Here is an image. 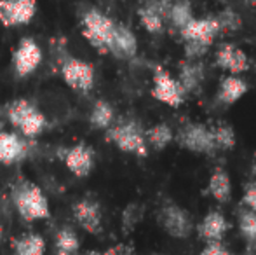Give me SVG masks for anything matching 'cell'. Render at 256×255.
I'll list each match as a JSON object with an SVG mask.
<instances>
[{
	"mask_svg": "<svg viewBox=\"0 0 256 255\" xmlns=\"http://www.w3.org/2000/svg\"><path fill=\"white\" fill-rule=\"evenodd\" d=\"M202 255H230V252L220 241H211L202 250Z\"/></svg>",
	"mask_w": 256,
	"mask_h": 255,
	"instance_id": "d6a6232c",
	"label": "cell"
},
{
	"mask_svg": "<svg viewBox=\"0 0 256 255\" xmlns=\"http://www.w3.org/2000/svg\"><path fill=\"white\" fill-rule=\"evenodd\" d=\"M74 218L86 232L89 234H100L103 229L102 220V206L92 197H82L74 204Z\"/></svg>",
	"mask_w": 256,
	"mask_h": 255,
	"instance_id": "4fadbf2b",
	"label": "cell"
},
{
	"mask_svg": "<svg viewBox=\"0 0 256 255\" xmlns=\"http://www.w3.org/2000/svg\"><path fill=\"white\" fill-rule=\"evenodd\" d=\"M42 63V49L32 37H23L12 53V70L18 79L30 77Z\"/></svg>",
	"mask_w": 256,
	"mask_h": 255,
	"instance_id": "8992f818",
	"label": "cell"
},
{
	"mask_svg": "<svg viewBox=\"0 0 256 255\" xmlns=\"http://www.w3.org/2000/svg\"><path fill=\"white\" fill-rule=\"evenodd\" d=\"M168 18L172 23V27L182 30L192 21V7H190L188 2H176L174 6L169 7Z\"/></svg>",
	"mask_w": 256,
	"mask_h": 255,
	"instance_id": "d4e9b609",
	"label": "cell"
},
{
	"mask_svg": "<svg viewBox=\"0 0 256 255\" xmlns=\"http://www.w3.org/2000/svg\"><path fill=\"white\" fill-rule=\"evenodd\" d=\"M216 65L223 70L232 72V74H240L250 67V62H248V56L239 48L232 44H225L220 48L218 55H216Z\"/></svg>",
	"mask_w": 256,
	"mask_h": 255,
	"instance_id": "2e32d148",
	"label": "cell"
},
{
	"mask_svg": "<svg viewBox=\"0 0 256 255\" xmlns=\"http://www.w3.org/2000/svg\"><path fill=\"white\" fill-rule=\"evenodd\" d=\"M143 213H145V208H143L142 204H138V203L128 204V206L124 208V211H122V218H120L122 231H124L126 234L131 232L132 229L142 222Z\"/></svg>",
	"mask_w": 256,
	"mask_h": 255,
	"instance_id": "484cf974",
	"label": "cell"
},
{
	"mask_svg": "<svg viewBox=\"0 0 256 255\" xmlns=\"http://www.w3.org/2000/svg\"><path fill=\"white\" fill-rule=\"evenodd\" d=\"M204 79V68L200 63H196V62H186L182 63L180 67V84H182L183 91L185 93H196L199 91L200 88V82Z\"/></svg>",
	"mask_w": 256,
	"mask_h": 255,
	"instance_id": "ac0fdd59",
	"label": "cell"
},
{
	"mask_svg": "<svg viewBox=\"0 0 256 255\" xmlns=\"http://www.w3.org/2000/svg\"><path fill=\"white\" fill-rule=\"evenodd\" d=\"M178 140H180V145L192 150V152L214 154L216 150V143L212 140L211 129H208L202 124H186L180 131Z\"/></svg>",
	"mask_w": 256,
	"mask_h": 255,
	"instance_id": "7c38bea8",
	"label": "cell"
},
{
	"mask_svg": "<svg viewBox=\"0 0 256 255\" xmlns=\"http://www.w3.org/2000/svg\"><path fill=\"white\" fill-rule=\"evenodd\" d=\"M242 201H244V204H248V206L251 208V210L256 211V182H251V184H248Z\"/></svg>",
	"mask_w": 256,
	"mask_h": 255,
	"instance_id": "1f68e13d",
	"label": "cell"
},
{
	"mask_svg": "<svg viewBox=\"0 0 256 255\" xmlns=\"http://www.w3.org/2000/svg\"><path fill=\"white\" fill-rule=\"evenodd\" d=\"M218 21L220 32H237L240 27H242V21H240V16L232 9H225L218 14V18H214Z\"/></svg>",
	"mask_w": 256,
	"mask_h": 255,
	"instance_id": "f1b7e54d",
	"label": "cell"
},
{
	"mask_svg": "<svg viewBox=\"0 0 256 255\" xmlns=\"http://www.w3.org/2000/svg\"><path fill=\"white\" fill-rule=\"evenodd\" d=\"M228 229V222L220 211H209L199 225V234L206 241H220Z\"/></svg>",
	"mask_w": 256,
	"mask_h": 255,
	"instance_id": "e0dca14e",
	"label": "cell"
},
{
	"mask_svg": "<svg viewBox=\"0 0 256 255\" xmlns=\"http://www.w3.org/2000/svg\"><path fill=\"white\" fill-rule=\"evenodd\" d=\"M208 191L216 201H220V203L228 201V197H230V178H228V175H226L225 170L216 168V170L212 171L211 178H209Z\"/></svg>",
	"mask_w": 256,
	"mask_h": 255,
	"instance_id": "7402d4cb",
	"label": "cell"
},
{
	"mask_svg": "<svg viewBox=\"0 0 256 255\" xmlns=\"http://www.w3.org/2000/svg\"><path fill=\"white\" fill-rule=\"evenodd\" d=\"M54 243H56V252L58 253H66L75 255L80 248V239H78L77 232L68 225H63L58 229L56 236H54Z\"/></svg>",
	"mask_w": 256,
	"mask_h": 255,
	"instance_id": "44dd1931",
	"label": "cell"
},
{
	"mask_svg": "<svg viewBox=\"0 0 256 255\" xmlns=\"http://www.w3.org/2000/svg\"><path fill=\"white\" fill-rule=\"evenodd\" d=\"M106 140L114 143L122 152L136 154V156H146V138L142 124L134 119H122L117 124H112L106 129Z\"/></svg>",
	"mask_w": 256,
	"mask_h": 255,
	"instance_id": "277c9868",
	"label": "cell"
},
{
	"mask_svg": "<svg viewBox=\"0 0 256 255\" xmlns=\"http://www.w3.org/2000/svg\"><path fill=\"white\" fill-rule=\"evenodd\" d=\"M108 53L114 55L118 60H129L134 58L138 53V41H136L134 34L124 25H115L114 35H112L110 48Z\"/></svg>",
	"mask_w": 256,
	"mask_h": 255,
	"instance_id": "5bb4252c",
	"label": "cell"
},
{
	"mask_svg": "<svg viewBox=\"0 0 256 255\" xmlns=\"http://www.w3.org/2000/svg\"><path fill=\"white\" fill-rule=\"evenodd\" d=\"M32 145L28 138L16 131H0V164H18L32 154Z\"/></svg>",
	"mask_w": 256,
	"mask_h": 255,
	"instance_id": "9c48e42d",
	"label": "cell"
},
{
	"mask_svg": "<svg viewBox=\"0 0 256 255\" xmlns=\"http://www.w3.org/2000/svg\"><path fill=\"white\" fill-rule=\"evenodd\" d=\"M254 246H256V243H254Z\"/></svg>",
	"mask_w": 256,
	"mask_h": 255,
	"instance_id": "74e56055",
	"label": "cell"
},
{
	"mask_svg": "<svg viewBox=\"0 0 256 255\" xmlns=\"http://www.w3.org/2000/svg\"><path fill=\"white\" fill-rule=\"evenodd\" d=\"M209 46L199 41H185V56L186 60L194 62V60H199L208 53Z\"/></svg>",
	"mask_w": 256,
	"mask_h": 255,
	"instance_id": "f546056e",
	"label": "cell"
},
{
	"mask_svg": "<svg viewBox=\"0 0 256 255\" xmlns=\"http://www.w3.org/2000/svg\"><path fill=\"white\" fill-rule=\"evenodd\" d=\"M239 229L242 236L251 243H256V211L242 210L239 213Z\"/></svg>",
	"mask_w": 256,
	"mask_h": 255,
	"instance_id": "83f0119b",
	"label": "cell"
},
{
	"mask_svg": "<svg viewBox=\"0 0 256 255\" xmlns=\"http://www.w3.org/2000/svg\"><path fill=\"white\" fill-rule=\"evenodd\" d=\"M46 239L37 232L21 234L12 241V255H44Z\"/></svg>",
	"mask_w": 256,
	"mask_h": 255,
	"instance_id": "d6986e66",
	"label": "cell"
},
{
	"mask_svg": "<svg viewBox=\"0 0 256 255\" xmlns=\"http://www.w3.org/2000/svg\"><path fill=\"white\" fill-rule=\"evenodd\" d=\"M246 91H248L246 82L230 75V77L223 79L222 88H220V100L223 103H226V105H230V103H236Z\"/></svg>",
	"mask_w": 256,
	"mask_h": 255,
	"instance_id": "603a6c76",
	"label": "cell"
},
{
	"mask_svg": "<svg viewBox=\"0 0 256 255\" xmlns=\"http://www.w3.org/2000/svg\"><path fill=\"white\" fill-rule=\"evenodd\" d=\"M114 119H115L114 107L106 100H96V103L91 109V114H89V124L94 129H104L106 131L114 124Z\"/></svg>",
	"mask_w": 256,
	"mask_h": 255,
	"instance_id": "ffe728a7",
	"label": "cell"
},
{
	"mask_svg": "<svg viewBox=\"0 0 256 255\" xmlns=\"http://www.w3.org/2000/svg\"><path fill=\"white\" fill-rule=\"evenodd\" d=\"M145 138L148 145H152L155 150H162L171 143L172 131L168 124H155L148 131H145Z\"/></svg>",
	"mask_w": 256,
	"mask_h": 255,
	"instance_id": "cb8c5ba5",
	"label": "cell"
},
{
	"mask_svg": "<svg viewBox=\"0 0 256 255\" xmlns=\"http://www.w3.org/2000/svg\"><path fill=\"white\" fill-rule=\"evenodd\" d=\"M185 41H199L211 46L214 37L220 34L218 21L214 18H206V20H192L185 28L180 30Z\"/></svg>",
	"mask_w": 256,
	"mask_h": 255,
	"instance_id": "9a60e30c",
	"label": "cell"
},
{
	"mask_svg": "<svg viewBox=\"0 0 256 255\" xmlns=\"http://www.w3.org/2000/svg\"><path fill=\"white\" fill-rule=\"evenodd\" d=\"M115 21L98 9H88L80 16V28L84 39L102 55H108L112 35L115 30Z\"/></svg>",
	"mask_w": 256,
	"mask_h": 255,
	"instance_id": "3957f363",
	"label": "cell"
},
{
	"mask_svg": "<svg viewBox=\"0 0 256 255\" xmlns=\"http://www.w3.org/2000/svg\"><path fill=\"white\" fill-rule=\"evenodd\" d=\"M10 197H12L18 215L24 222L46 220L51 217V206H49L48 197H46L44 191L34 182L24 180V178L18 180L12 185Z\"/></svg>",
	"mask_w": 256,
	"mask_h": 255,
	"instance_id": "6da1fadb",
	"label": "cell"
},
{
	"mask_svg": "<svg viewBox=\"0 0 256 255\" xmlns=\"http://www.w3.org/2000/svg\"><path fill=\"white\" fill-rule=\"evenodd\" d=\"M60 75L68 88L78 93L91 91L96 81V74L92 65L80 58H75V56H66L61 62Z\"/></svg>",
	"mask_w": 256,
	"mask_h": 255,
	"instance_id": "5b68a950",
	"label": "cell"
},
{
	"mask_svg": "<svg viewBox=\"0 0 256 255\" xmlns=\"http://www.w3.org/2000/svg\"><path fill=\"white\" fill-rule=\"evenodd\" d=\"M158 224L172 238L185 239L192 232V220H190L188 213L178 204H166L158 210Z\"/></svg>",
	"mask_w": 256,
	"mask_h": 255,
	"instance_id": "ba28073f",
	"label": "cell"
},
{
	"mask_svg": "<svg viewBox=\"0 0 256 255\" xmlns=\"http://www.w3.org/2000/svg\"><path fill=\"white\" fill-rule=\"evenodd\" d=\"M212 140L216 143V149H232L236 145V133L226 124H218L216 128L211 129Z\"/></svg>",
	"mask_w": 256,
	"mask_h": 255,
	"instance_id": "4316f807",
	"label": "cell"
},
{
	"mask_svg": "<svg viewBox=\"0 0 256 255\" xmlns=\"http://www.w3.org/2000/svg\"><path fill=\"white\" fill-rule=\"evenodd\" d=\"M61 157L66 170L77 178H86L94 168V150L82 142L68 147Z\"/></svg>",
	"mask_w": 256,
	"mask_h": 255,
	"instance_id": "8fae6325",
	"label": "cell"
},
{
	"mask_svg": "<svg viewBox=\"0 0 256 255\" xmlns=\"http://www.w3.org/2000/svg\"><path fill=\"white\" fill-rule=\"evenodd\" d=\"M56 255H66V253H58ZM84 255H102V252H88V253H84Z\"/></svg>",
	"mask_w": 256,
	"mask_h": 255,
	"instance_id": "836d02e7",
	"label": "cell"
},
{
	"mask_svg": "<svg viewBox=\"0 0 256 255\" xmlns=\"http://www.w3.org/2000/svg\"><path fill=\"white\" fill-rule=\"evenodd\" d=\"M152 95L155 100L166 103V105L180 107L183 103L185 91H183L182 84L169 75V72H166L164 68L158 67V68H155V74H154Z\"/></svg>",
	"mask_w": 256,
	"mask_h": 255,
	"instance_id": "30bf717a",
	"label": "cell"
},
{
	"mask_svg": "<svg viewBox=\"0 0 256 255\" xmlns=\"http://www.w3.org/2000/svg\"><path fill=\"white\" fill-rule=\"evenodd\" d=\"M6 116L7 121L10 123V126L16 128V131L28 140L37 138L48 128V117H46V114L35 103H32L26 98L12 100L7 105Z\"/></svg>",
	"mask_w": 256,
	"mask_h": 255,
	"instance_id": "7a4b0ae2",
	"label": "cell"
},
{
	"mask_svg": "<svg viewBox=\"0 0 256 255\" xmlns=\"http://www.w3.org/2000/svg\"><path fill=\"white\" fill-rule=\"evenodd\" d=\"M251 171H253V175L256 177V156H254V159H253V166H251Z\"/></svg>",
	"mask_w": 256,
	"mask_h": 255,
	"instance_id": "e575fe53",
	"label": "cell"
},
{
	"mask_svg": "<svg viewBox=\"0 0 256 255\" xmlns=\"http://www.w3.org/2000/svg\"><path fill=\"white\" fill-rule=\"evenodd\" d=\"M2 236H4V229H2V224H0V241H2Z\"/></svg>",
	"mask_w": 256,
	"mask_h": 255,
	"instance_id": "d590c367",
	"label": "cell"
},
{
	"mask_svg": "<svg viewBox=\"0 0 256 255\" xmlns=\"http://www.w3.org/2000/svg\"><path fill=\"white\" fill-rule=\"evenodd\" d=\"M246 2H250V4H253V6H256V0H246Z\"/></svg>",
	"mask_w": 256,
	"mask_h": 255,
	"instance_id": "8d00e7d4",
	"label": "cell"
},
{
	"mask_svg": "<svg viewBox=\"0 0 256 255\" xmlns=\"http://www.w3.org/2000/svg\"><path fill=\"white\" fill-rule=\"evenodd\" d=\"M102 255H140V253L136 252V250L132 248L131 245H126V243H118V245L110 246L108 250L102 252Z\"/></svg>",
	"mask_w": 256,
	"mask_h": 255,
	"instance_id": "4dcf8cb0",
	"label": "cell"
},
{
	"mask_svg": "<svg viewBox=\"0 0 256 255\" xmlns=\"http://www.w3.org/2000/svg\"><path fill=\"white\" fill-rule=\"evenodd\" d=\"M37 14V0H0V23L6 28L24 27Z\"/></svg>",
	"mask_w": 256,
	"mask_h": 255,
	"instance_id": "52a82bcc",
	"label": "cell"
}]
</instances>
